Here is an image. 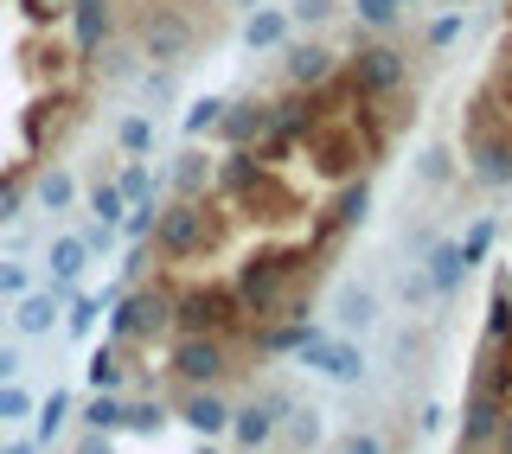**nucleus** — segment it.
<instances>
[{
  "mask_svg": "<svg viewBox=\"0 0 512 454\" xmlns=\"http://www.w3.org/2000/svg\"><path fill=\"white\" fill-rule=\"evenodd\" d=\"M320 263H327V256H320L314 243H263V250H250L244 263H237V275H231L250 327L308 314V288L320 282Z\"/></svg>",
  "mask_w": 512,
  "mask_h": 454,
  "instance_id": "1",
  "label": "nucleus"
},
{
  "mask_svg": "<svg viewBox=\"0 0 512 454\" xmlns=\"http://www.w3.org/2000/svg\"><path fill=\"white\" fill-rule=\"evenodd\" d=\"M224 243H231V212H224L218 192H205V199H173L167 212L154 218L148 250L167 269H186V263H212V256H224Z\"/></svg>",
  "mask_w": 512,
  "mask_h": 454,
  "instance_id": "2",
  "label": "nucleus"
},
{
  "mask_svg": "<svg viewBox=\"0 0 512 454\" xmlns=\"http://www.w3.org/2000/svg\"><path fill=\"white\" fill-rule=\"evenodd\" d=\"M173 301H180V282L173 275H135L116 301H109V339L122 346H148V339L173 333Z\"/></svg>",
  "mask_w": 512,
  "mask_h": 454,
  "instance_id": "3",
  "label": "nucleus"
},
{
  "mask_svg": "<svg viewBox=\"0 0 512 454\" xmlns=\"http://www.w3.org/2000/svg\"><path fill=\"white\" fill-rule=\"evenodd\" d=\"M301 160H308L327 186H340L352 173H372L378 154H372V141H365V128L352 116H320L308 135H301Z\"/></svg>",
  "mask_w": 512,
  "mask_h": 454,
  "instance_id": "4",
  "label": "nucleus"
},
{
  "mask_svg": "<svg viewBox=\"0 0 512 454\" xmlns=\"http://www.w3.org/2000/svg\"><path fill=\"white\" fill-rule=\"evenodd\" d=\"M173 333H218V339H250V314L231 282H186L173 301Z\"/></svg>",
  "mask_w": 512,
  "mask_h": 454,
  "instance_id": "5",
  "label": "nucleus"
},
{
  "mask_svg": "<svg viewBox=\"0 0 512 454\" xmlns=\"http://www.w3.org/2000/svg\"><path fill=\"white\" fill-rule=\"evenodd\" d=\"M224 205H231V218L263 224V231H288V224H301V218L314 212V205H308L295 186L282 180V167H256V173H250V180L237 186Z\"/></svg>",
  "mask_w": 512,
  "mask_h": 454,
  "instance_id": "6",
  "label": "nucleus"
},
{
  "mask_svg": "<svg viewBox=\"0 0 512 454\" xmlns=\"http://www.w3.org/2000/svg\"><path fill=\"white\" fill-rule=\"evenodd\" d=\"M135 52L154 58L160 71H173V64H192V52H199V32H192L186 7H173V0H154V7L135 20Z\"/></svg>",
  "mask_w": 512,
  "mask_h": 454,
  "instance_id": "7",
  "label": "nucleus"
},
{
  "mask_svg": "<svg viewBox=\"0 0 512 454\" xmlns=\"http://www.w3.org/2000/svg\"><path fill=\"white\" fill-rule=\"evenodd\" d=\"M231 371H237L231 339H218V333H173V352H167V378L173 384H224Z\"/></svg>",
  "mask_w": 512,
  "mask_h": 454,
  "instance_id": "8",
  "label": "nucleus"
},
{
  "mask_svg": "<svg viewBox=\"0 0 512 454\" xmlns=\"http://www.w3.org/2000/svg\"><path fill=\"white\" fill-rule=\"evenodd\" d=\"M346 77L365 96H391V90L410 84V58H404V45H391V39H365L359 52L346 58Z\"/></svg>",
  "mask_w": 512,
  "mask_h": 454,
  "instance_id": "9",
  "label": "nucleus"
},
{
  "mask_svg": "<svg viewBox=\"0 0 512 454\" xmlns=\"http://www.w3.org/2000/svg\"><path fill=\"white\" fill-rule=\"evenodd\" d=\"M84 116H90V109H84V103H77V96H71V90H45V96H39V103H32V109H26V116H20V128H26V141H32V154H52V148H58V141H64V135H71V128H77V122H84Z\"/></svg>",
  "mask_w": 512,
  "mask_h": 454,
  "instance_id": "10",
  "label": "nucleus"
},
{
  "mask_svg": "<svg viewBox=\"0 0 512 454\" xmlns=\"http://www.w3.org/2000/svg\"><path fill=\"white\" fill-rule=\"evenodd\" d=\"M71 58L77 64H96L116 39V0H71Z\"/></svg>",
  "mask_w": 512,
  "mask_h": 454,
  "instance_id": "11",
  "label": "nucleus"
},
{
  "mask_svg": "<svg viewBox=\"0 0 512 454\" xmlns=\"http://www.w3.org/2000/svg\"><path fill=\"white\" fill-rule=\"evenodd\" d=\"M301 365L320 371L327 384H346V391H352V384H365V346H359V339H346V333H320L314 346L301 352Z\"/></svg>",
  "mask_w": 512,
  "mask_h": 454,
  "instance_id": "12",
  "label": "nucleus"
},
{
  "mask_svg": "<svg viewBox=\"0 0 512 454\" xmlns=\"http://www.w3.org/2000/svg\"><path fill=\"white\" fill-rule=\"evenodd\" d=\"M340 71V52L327 39H288L282 45V90H314Z\"/></svg>",
  "mask_w": 512,
  "mask_h": 454,
  "instance_id": "13",
  "label": "nucleus"
},
{
  "mask_svg": "<svg viewBox=\"0 0 512 454\" xmlns=\"http://www.w3.org/2000/svg\"><path fill=\"white\" fill-rule=\"evenodd\" d=\"M173 416L199 435V442H218L224 429H231V403L218 397V384H180V397H173Z\"/></svg>",
  "mask_w": 512,
  "mask_h": 454,
  "instance_id": "14",
  "label": "nucleus"
},
{
  "mask_svg": "<svg viewBox=\"0 0 512 454\" xmlns=\"http://www.w3.org/2000/svg\"><path fill=\"white\" fill-rule=\"evenodd\" d=\"M506 423V403L493 391H468V403H461V429H455V448L468 454H493V435H500Z\"/></svg>",
  "mask_w": 512,
  "mask_h": 454,
  "instance_id": "15",
  "label": "nucleus"
},
{
  "mask_svg": "<svg viewBox=\"0 0 512 454\" xmlns=\"http://www.w3.org/2000/svg\"><path fill=\"white\" fill-rule=\"evenodd\" d=\"M423 275H429V288H436V301H455L461 288H468V256H461V237H429V250H423Z\"/></svg>",
  "mask_w": 512,
  "mask_h": 454,
  "instance_id": "16",
  "label": "nucleus"
},
{
  "mask_svg": "<svg viewBox=\"0 0 512 454\" xmlns=\"http://www.w3.org/2000/svg\"><path fill=\"white\" fill-rule=\"evenodd\" d=\"M378 314H384V301H378V288H372V282H340V288H333V320H340V333H346V339L372 333V327H378Z\"/></svg>",
  "mask_w": 512,
  "mask_h": 454,
  "instance_id": "17",
  "label": "nucleus"
},
{
  "mask_svg": "<svg viewBox=\"0 0 512 454\" xmlns=\"http://www.w3.org/2000/svg\"><path fill=\"white\" fill-rule=\"evenodd\" d=\"M212 135L224 141V148H256V141L269 135V103L263 96H244V103H224V116Z\"/></svg>",
  "mask_w": 512,
  "mask_h": 454,
  "instance_id": "18",
  "label": "nucleus"
},
{
  "mask_svg": "<svg viewBox=\"0 0 512 454\" xmlns=\"http://www.w3.org/2000/svg\"><path fill=\"white\" fill-rule=\"evenodd\" d=\"M237 39H244V52L269 58V52H282V45L295 39V20H288V7H250L244 26H237Z\"/></svg>",
  "mask_w": 512,
  "mask_h": 454,
  "instance_id": "19",
  "label": "nucleus"
},
{
  "mask_svg": "<svg viewBox=\"0 0 512 454\" xmlns=\"http://www.w3.org/2000/svg\"><path fill=\"white\" fill-rule=\"evenodd\" d=\"M320 333H327V327H320L314 314H288V320H269V327H256L250 339L269 352V359H282V352H295V359H301V352H308Z\"/></svg>",
  "mask_w": 512,
  "mask_h": 454,
  "instance_id": "20",
  "label": "nucleus"
},
{
  "mask_svg": "<svg viewBox=\"0 0 512 454\" xmlns=\"http://www.w3.org/2000/svg\"><path fill=\"white\" fill-rule=\"evenodd\" d=\"M231 448L237 454H256V448H269L276 442V410H269L263 397H250V403H231Z\"/></svg>",
  "mask_w": 512,
  "mask_h": 454,
  "instance_id": "21",
  "label": "nucleus"
},
{
  "mask_svg": "<svg viewBox=\"0 0 512 454\" xmlns=\"http://www.w3.org/2000/svg\"><path fill=\"white\" fill-rule=\"evenodd\" d=\"M468 173L480 186H512V128L506 135H487V141H468Z\"/></svg>",
  "mask_w": 512,
  "mask_h": 454,
  "instance_id": "22",
  "label": "nucleus"
},
{
  "mask_svg": "<svg viewBox=\"0 0 512 454\" xmlns=\"http://www.w3.org/2000/svg\"><path fill=\"white\" fill-rule=\"evenodd\" d=\"M64 320V301L52 295V288H26L20 301H13V327H20L26 339H45Z\"/></svg>",
  "mask_w": 512,
  "mask_h": 454,
  "instance_id": "23",
  "label": "nucleus"
},
{
  "mask_svg": "<svg viewBox=\"0 0 512 454\" xmlns=\"http://www.w3.org/2000/svg\"><path fill=\"white\" fill-rule=\"evenodd\" d=\"M32 205H39V212H71V205H77V173L58 167V160L39 167V173H32Z\"/></svg>",
  "mask_w": 512,
  "mask_h": 454,
  "instance_id": "24",
  "label": "nucleus"
},
{
  "mask_svg": "<svg viewBox=\"0 0 512 454\" xmlns=\"http://www.w3.org/2000/svg\"><path fill=\"white\" fill-rule=\"evenodd\" d=\"M212 167H218V160L186 141L180 160H173V192H180V199H205V192H212Z\"/></svg>",
  "mask_w": 512,
  "mask_h": 454,
  "instance_id": "25",
  "label": "nucleus"
},
{
  "mask_svg": "<svg viewBox=\"0 0 512 454\" xmlns=\"http://www.w3.org/2000/svg\"><path fill=\"white\" fill-rule=\"evenodd\" d=\"M416 180L423 186H455L461 180V148L455 141H429V148L416 154Z\"/></svg>",
  "mask_w": 512,
  "mask_h": 454,
  "instance_id": "26",
  "label": "nucleus"
},
{
  "mask_svg": "<svg viewBox=\"0 0 512 454\" xmlns=\"http://www.w3.org/2000/svg\"><path fill=\"white\" fill-rule=\"evenodd\" d=\"M26 205H32V167H26V160H13V167H0V231H7Z\"/></svg>",
  "mask_w": 512,
  "mask_h": 454,
  "instance_id": "27",
  "label": "nucleus"
},
{
  "mask_svg": "<svg viewBox=\"0 0 512 454\" xmlns=\"http://www.w3.org/2000/svg\"><path fill=\"white\" fill-rule=\"evenodd\" d=\"M276 435H288V448L295 454H308V448H320V435H327V423H320V410L314 403H295V410L276 423Z\"/></svg>",
  "mask_w": 512,
  "mask_h": 454,
  "instance_id": "28",
  "label": "nucleus"
},
{
  "mask_svg": "<svg viewBox=\"0 0 512 454\" xmlns=\"http://www.w3.org/2000/svg\"><path fill=\"white\" fill-rule=\"evenodd\" d=\"M84 263H90V250H84V237H77V231H64L52 250H45V269H52V282H71V288H77Z\"/></svg>",
  "mask_w": 512,
  "mask_h": 454,
  "instance_id": "29",
  "label": "nucleus"
},
{
  "mask_svg": "<svg viewBox=\"0 0 512 454\" xmlns=\"http://www.w3.org/2000/svg\"><path fill=\"white\" fill-rule=\"evenodd\" d=\"M122 410H128V397H116V391H90V397H84V416H77V429L122 435Z\"/></svg>",
  "mask_w": 512,
  "mask_h": 454,
  "instance_id": "30",
  "label": "nucleus"
},
{
  "mask_svg": "<svg viewBox=\"0 0 512 454\" xmlns=\"http://www.w3.org/2000/svg\"><path fill=\"white\" fill-rule=\"evenodd\" d=\"M103 307H109L103 295H71V301H64V320H58V327L71 333L77 346H84V339H90L96 327H103Z\"/></svg>",
  "mask_w": 512,
  "mask_h": 454,
  "instance_id": "31",
  "label": "nucleus"
},
{
  "mask_svg": "<svg viewBox=\"0 0 512 454\" xmlns=\"http://www.w3.org/2000/svg\"><path fill=\"white\" fill-rule=\"evenodd\" d=\"M71 410H77V397H71V391H52V397L39 403V423H32V442H39V448H52L58 435H64V423H71Z\"/></svg>",
  "mask_w": 512,
  "mask_h": 454,
  "instance_id": "32",
  "label": "nucleus"
},
{
  "mask_svg": "<svg viewBox=\"0 0 512 454\" xmlns=\"http://www.w3.org/2000/svg\"><path fill=\"white\" fill-rule=\"evenodd\" d=\"M122 339H103V346L90 352V391H122Z\"/></svg>",
  "mask_w": 512,
  "mask_h": 454,
  "instance_id": "33",
  "label": "nucleus"
},
{
  "mask_svg": "<svg viewBox=\"0 0 512 454\" xmlns=\"http://www.w3.org/2000/svg\"><path fill=\"white\" fill-rule=\"evenodd\" d=\"M480 339H487V346H512V282L493 288V301H487V327H480Z\"/></svg>",
  "mask_w": 512,
  "mask_h": 454,
  "instance_id": "34",
  "label": "nucleus"
},
{
  "mask_svg": "<svg viewBox=\"0 0 512 454\" xmlns=\"http://www.w3.org/2000/svg\"><path fill=\"white\" fill-rule=\"evenodd\" d=\"M487 96H493V103H500L506 116H512V32H506L500 45H493V64H487Z\"/></svg>",
  "mask_w": 512,
  "mask_h": 454,
  "instance_id": "35",
  "label": "nucleus"
},
{
  "mask_svg": "<svg viewBox=\"0 0 512 454\" xmlns=\"http://www.w3.org/2000/svg\"><path fill=\"white\" fill-rule=\"evenodd\" d=\"M167 429V403H154V397H128V410H122V435H160Z\"/></svg>",
  "mask_w": 512,
  "mask_h": 454,
  "instance_id": "36",
  "label": "nucleus"
},
{
  "mask_svg": "<svg viewBox=\"0 0 512 454\" xmlns=\"http://www.w3.org/2000/svg\"><path fill=\"white\" fill-rule=\"evenodd\" d=\"M116 148L135 154V160H148L154 154V116H141V109H135V116H122L116 122Z\"/></svg>",
  "mask_w": 512,
  "mask_h": 454,
  "instance_id": "37",
  "label": "nucleus"
},
{
  "mask_svg": "<svg viewBox=\"0 0 512 454\" xmlns=\"http://www.w3.org/2000/svg\"><path fill=\"white\" fill-rule=\"evenodd\" d=\"M391 295H397V307L423 314V307L436 301V288H429V275H423V269H397V275H391Z\"/></svg>",
  "mask_w": 512,
  "mask_h": 454,
  "instance_id": "38",
  "label": "nucleus"
},
{
  "mask_svg": "<svg viewBox=\"0 0 512 454\" xmlns=\"http://www.w3.org/2000/svg\"><path fill=\"white\" fill-rule=\"evenodd\" d=\"M224 103H231V96H199V103H186V116H180V135H186V141L212 135V128H218V116H224Z\"/></svg>",
  "mask_w": 512,
  "mask_h": 454,
  "instance_id": "39",
  "label": "nucleus"
},
{
  "mask_svg": "<svg viewBox=\"0 0 512 454\" xmlns=\"http://www.w3.org/2000/svg\"><path fill=\"white\" fill-rule=\"evenodd\" d=\"M352 20L365 32H397L404 26V7H397V0H352Z\"/></svg>",
  "mask_w": 512,
  "mask_h": 454,
  "instance_id": "40",
  "label": "nucleus"
},
{
  "mask_svg": "<svg viewBox=\"0 0 512 454\" xmlns=\"http://www.w3.org/2000/svg\"><path fill=\"white\" fill-rule=\"evenodd\" d=\"M90 218H103V224H122V212H128V199H122V186L116 180H90Z\"/></svg>",
  "mask_w": 512,
  "mask_h": 454,
  "instance_id": "41",
  "label": "nucleus"
},
{
  "mask_svg": "<svg viewBox=\"0 0 512 454\" xmlns=\"http://www.w3.org/2000/svg\"><path fill=\"white\" fill-rule=\"evenodd\" d=\"M461 32H468V7H448V13H436V20L423 26V39H429V52H448Z\"/></svg>",
  "mask_w": 512,
  "mask_h": 454,
  "instance_id": "42",
  "label": "nucleus"
},
{
  "mask_svg": "<svg viewBox=\"0 0 512 454\" xmlns=\"http://www.w3.org/2000/svg\"><path fill=\"white\" fill-rule=\"evenodd\" d=\"M500 243V218H474V231L461 237V256H468V269H480L487 263V250Z\"/></svg>",
  "mask_w": 512,
  "mask_h": 454,
  "instance_id": "43",
  "label": "nucleus"
},
{
  "mask_svg": "<svg viewBox=\"0 0 512 454\" xmlns=\"http://www.w3.org/2000/svg\"><path fill=\"white\" fill-rule=\"evenodd\" d=\"M154 218H160L154 199H128V212H122L116 231H128V243H148V237H154Z\"/></svg>",
  "mask_w": 512,
  "mask_h": 454,
  "instance_id": "44",
  "label": "nucleus"
},
{
  "mask_svg": "<svg viewBox=\"0 0 512 454\" xmlns=\"http://www.w3.org/2000/svg\"><path fill=\"white\" fill-rule=\"evenodd\" d=\"M116 186H122V199H154V173H148V160L128 154L122 167H116Z\"/></svg>",
  "mask_w": 512,
  "mask_h": 454,
  "instance_id": "45",
  "label": "nucleus"
},
{
  "mask_svg": "<svg viewBox=\"0 0 512 454\" xmlns=\"http://www.w3.org/2000/svg\"><path fill=\"white\" fill-rule=\"evenodd\" d=\"M333 13H340V0H288V20H295V26H327L333 20Z\"/></svg>",
  "mask_w": 512,
  "mask_h": 454,
  "instance_id": "46",
  "label": "nucleus"
},
{
  "mask_svg": "<svg viewBox=\"0 0 512 454\" xmlns=\"http://www.w3.org/2000/svg\"><path fill=\"white\" fill-rule=\"evenodd\" d=\"M32 416V391H20V384H0V423H26Z\"/></svg>",
  "mask_w": 512,
  "mask_h": 454,
  "instance_id": "47",
  "label": "nucleus"
},
{
  "mask_svg": "<svg viewBox=\"0 0 512 454\" xmlns=\"http://www.w3.org/2000/svg\"><path fill=\"white\" fill-rule=\"evenodd\" d=\"M333 454H391V448H384V435H372V429H346L340 442H333Z\"/></svg>",
  "mask_w": 512,
  "mask_h": 454,
  "instance_id": "48",
  "label": "nucleus"
},
{
  "mask_svg": "<svg viewBox=\"0 0 512 454\" xmlns=\"http://www.w3.org/2000/svg\"><path fill=\"white\" fill-rule=\"evenodd\" d=\"M391 352H397V359H404V371H423L416 359H423V352H429V333H416V327H410V333H397V339H391Z\"/></svg>",
  "mask_w": 512,
  "mask_h": 454,
  "instance_id": "49",
  "label": "nucleus"
},
{
  "mask_svg": "<svg viewBox=\"0 0 512 454\" xmlns=\"http://www.w3.org/2000/svg\"><path fill=\"white\" fill-rule=\"evenodd\" d=\"M20 13H26L32 26H58L64 13H71V0H20Z\"/></svg>",
  "mask_w": 512,
  "mask_h": 454,
  "instance_id": "50",
  "label": "nucleus"
},
{
  "mask_svg": "<svg viewBox=\"0 0 512 454\" xmlns=\"http://www.w3.org/2000/svg\"><path fill=\"white\" fill-rule=\"evenodd\" d=\"M32 288V269L26 263H0V301H20Z\"/></svg>",
  "mask_w": 512,
  "mask_h": 454,
  "instance_id": "51",
  "label": "nucleus"
},
{
  "mask_svg": "<svg viewBox=\"0 0 512 454\" xmlns=\"http://www.w3.org/2000/svg\"><path fill=\"white\" fill-rule=\"evenodd\" d=\"M77 237H84V250H90V263H96V256H103L109 243H116V224H103V218H84V231H77Z\"/></svg>",
  "mask_w": 512,
  "mask_h": 454,
  "instance_id": "52",
  "label": "nucleus"
},
{
  "mask_svg": "<svg viewBox=\"0 0 512 454\" xmlns=\"http://www.w3.org/2000/svg\"><path fill=\"white\" fill-rule=\"evenodd\" d=\"M71 454H122V448H116V435H103V429H77Z\"/></svg>",
  "mask_w": 512,
  "mask_h": 454,
  "instance_id": "53",
  "label": "nucleus"
},
{
  "mask_svg": "<svg viewBox=\"0 0 512 454\" xmlns=\"http://www.w3.org/2000/svg\"><path fill=\"white\" fill-rule=\"evenodd\" d=\"M442 423H448V410H442V403H423V416H416V429H423V435H442Z\"/></svg>",
  "mask_w": 512,
  "mask_h": 454,
  "instance_id": "54",
  "label": "nucleus"
},
{
  "mask_svg": "<svg viewBox=\"0 0 512 454\" xmlns=\"http://www.w3.org/2000/svg\"><path fill=\"white\" fill-rule=\"evenodd\" d=\"M13 371H20V359H13V352H7V346H0V384H7V378H13Z\"/></svg>",
  "mask_w": 512,
  "mask_h": 454,
  "instance_id": "55",
  "label": "nucleus"
},
{
  "mask_svg": "<svg viewBox=\"0 0 512 454\" xmlns=\"http://www.w3.org/2000/svg\"><path fill=\"white\" fill-rule=\"evenodd\" d=\"M0 454H45V448H39V442H32V435H26V442H7Z\"/></svg>",
  "mask_w": 512,
  "mask_h": 454,
  "instance_id": "56",
  "label": "nucleus"
},
{
  "mask_svg": "<svg viewBox=\"0 0 512 454\" xmlns=\"http://www.w3.org/2000/svg\"><path fill=\"white\" fill-rule=\"evenodd\" d=\"M192 454H224V448H218V442H199V448H192Z\"/></svg>",
  "mask_w": 512,
  "mask_h": 454,
  "instance_id": "57",
  "label": "nucleus"
},
{
  "mask_svg": "<svg viewBox=\"0 0 512 454\" xmlns=\"http://www.w3.org/2000/svg\"><path fill=\"white\" fill-rule=\"evenodd\" d=\"M436 7H468V0H436Z\"/></svg>",
  "mask_w": 512,
  "mask_h": 454,
  "instance_id": "58",
  "label": "nucleus"
},
{
  "mask_svg": "<svg viewBox=\"0 0 512 454\" xmlns=\"http://www.w3.org/2000/svg\"><path fill=\"white\" fill-rule=\"evenodd\" d=\"M506 26H512V0H506Z\"/></svg>",
  "mask_w": 512,
  "mask_h": 454,
  "instance_id": "59",
  "label": "nucleus"
},
{
  "mask_svg": "<svg viewBox=\"0 0 512 454\" xmlns=\"http://www.w3.org/2000/svg\"><path fill=\"white\" fill-rule=\"evenodd\" d=\"M0 327H7V307H0Z\"/></svg>",
  "mask_w": 512,
  "mask_h": 454,
  "instance_id": "60",
  "label": "nucleus"
},
{
  "mask_svg": "<svg viewBox=\"0 0 512 454\" xmlns=\"http://www.w3.org/2000/svg\"><path fill=\"white\" fill-rule=\"evenodd\" d=\"M397 7H416V0H397Z\"/></svg>",
  "mask_w": 512,
  "mask_h": 454,
  "instance_id": "61",
  "label": "nucleus"
}]
</instances>
